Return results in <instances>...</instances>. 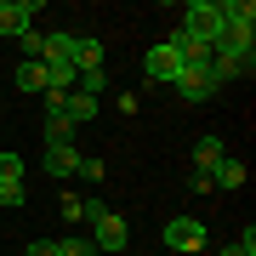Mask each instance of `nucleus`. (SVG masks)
Instances as JSON below:
<instances>
[{"label":"nucleus","instance_id":"nucleus-1","mask_svg":"<svg viewBox=\"0 0 256 256\" xmlns=\"http://www.w3.org/2000/svg\"><path fill=\"white\" fill-rule=\"evenodd\" d=\"M182 28L200 34L205 46H216V40H222V6H216V0H194V6L182 12Z\"/></svg>","mask_w":256,"mask_h":256},{"label":"nucleus","instance_id":"nucleus-2","mask_svg":"<svg viewBox=\"0 0 256 256\" xmlns=\"http://www.w3.org/2000/svg\"><path fill=\"white\" fill-rule=\"evenodd\" d=\"M92 245H97V250H108V256H114V250H126V245H131V228H126V216H114V210L102 205L97 216H92Z\"/></svg>","mask_w":256,"mask_h":256},{"label":"nucleus","instance_id":"nucleus-3","mask_svg":"<svg viewBox=\"0 0 256 256\" xmlns=\"http://www.w3.org/2000/svg\"><path fill=\"white\" fill-rule=\"evenodd\" d=\"M165 245H171V250H182V256H194V250H205V222L200 216H171V222H165Z\"/></svg>","mask_w":256,"mask_h":256},{"label":"nucleus","instance_id":"nucleus-4","mask_svg":"<svg viewBox=\"0 0 256 256\" xmlns=\"http://www.w3.org/2000/svg\"><path fill=\"white\" fill-rule=\"evenodd\" d=\"M34 18H40V0H0V40L6 34H28L34 28Z\"/></svg>","mask_w":256,"mask_h":256},{"label":"nucleus","instance_id":"nucleus-5","mask_svg":"<svg viewBox=\"0 0 256 256\" xmlns=\"http://www.w3.org/2000/svg\"><path fill=\"white\" fill-rule=\"evenodd\" d=\"M142 74H148V80H165V86H171L176 74H182V57H176V52L160 40V46H148V57H142Z\"/></svg>","mask_w":256,"mask_h":256},{"label":"nucleus","instance_id":"nucleus-6","mask_svg":"<svg viewBox=\"0 0 256 256\" xmlns=\"http://www.w3.org/2000/svg\"><path fill=\"white\" fill-rule=\"evenodd\" d=\"M171 92L182 97V102H205L210 92H216V80H210V68H182V74L171 80Z\"/></svg>","mask_w":256,"mask_h":256},{"label":"nucleus","instance_id":"nucleus-7","mask_svg":"<svg viewBox=\"0 0 256 256\" xmlns=\"http://www.w3.org/2000/svg\"><path fill=\"white\" fill-rule=\"evenodd\" d=\"M52 114H63L68 126H86V120L97 114V97H86V92H68L63 102H52Z\"/></svg>","mask_w":256,"mask_h":256},{"label":"nucleus","instance_id":"nucleus-8","mask_svg":"<svg viewBox=\"0 0 256 256\" xmlns=\"http://www.w3.org/2000/svg\"><path fill=\"white\" fill-rule=\"evenodd\" d=\"M210 188H222V194H234V188H245V160H234V154H222V160H216V171H210Z\"/></svg>","mask_w":256,"mask_h":256},{"label":"nucleus","instance_id":"nucleus-9","mask_svg":"<svg viewBox=\"0 0 256 256\" xmlns=\"http://www.w3.org/2000/svg\"><path fill=\"white\" fill-rule=\"evenodd\" d=\"M74 171H80V148H46V176H52V182H63V176H74Z\"/></svg>","mask_w":256,"mask_h":256},{"label":"nucleus","instance_id":"nucleus-10","mask_svg":"<svg viewBox=\"0 0 256 256\" xmlns=\"http://www.w3.org/2000/svg\"><path fill=\"white\" fill-rule=\"evenodd\" d=\"M74 40H80V34H68V28L46 34V52H40V63H74Z\"/></svg>","mask_w":256,"mask_h":256},{"label":"nucleus","instance_id":"nucleus-11","mask_svg":"<svg viewBox=\"0 0 256 256\" xmlns=\"http://www.w3.org/2000/svg\"><path fill=\"white\" fill-rule=\"evenodd\" d=\"M102 68V40H74V74H97Z\"/></svg>","mask_w":256,"mask_h":256},{"label":"nucleus","instance_id":"nucleus-12","mask_svg":"<svg viewBox=\"0 0 256 256\" xmlns=\"http://www.w3.org/2000/svg\"><path fill=\"white\" fill-rule=\"evenodd\" d=\"M222 154H228V148H222V137H200V142H194V171H216Z\"/></svg>","mask_w":256,"mask_h":256},{"label":"nucleus","instance_id":"nucleus-13","mask_svg":"<svg viewBox=\"0 0 256 256\" xmlns=\"http://www.w3.org/2000/svg\"><path fill=\"white\" fill-rule=\"evenodd\" d=\"M18 92L46 97V68H40V63H18Z\"/></svg>","mask_w":256,"mask_h":256},{"label":"nucleus","instance_id":"nucleus-14","mask_svg":"<svg viewBox=\"0 0 256 256\" xmlns=\"http://www.w3.org/2000/svg\"><path fill=\"white\" fill-rule=\"evenodd\" d=\"M68 142H74V126L63 114H46V148H68Z\"/></svg>","mask_w":256,"mask_h":256},{"label":"nucleus","instance_id":"nucleus-15","mask_svg":"<svg viewBox=\"0 0 256 256\" xmlns=\"http://www.w3.org/2000/svg\"><path fill=\"white\" fill-rule=\"evenodd\" d=\"M0 182H23V154H6L0 148Z\"/></svg>","mask_w":256,"mask_h":256},{"label":"nucleus","instance_id":"nucleus-16","mask_svg":"<svg viewBox=\"0 0 256 256\" xmlns=\"http://www.w3.org/2000/svg\"><path fill=\"white\" fill-rule=\"evenodd\" d=\"M57 256H97L92 239H57Z\"/></svg>","mask_w":256,"mask_h":256},{"label":"nucleus","instance_id":"nucleus-17","mask_svg":"<svg viewBox=\"0 0 256 256\" xmlns=\"http://www.w3.org/2000/svg\"><path fill=\"white\" fill-rule=\"evenodd\" d=\"M216 256H256V228H245V239H239V245H222Z\"/></svg>","mask_w":256,"mask_h":256},{"label":"nucleus","instance_id":"nucleus-18","mask_svg":"<svg viewBox=\"0 0 256 256\" xmlns=\"http://www.w3.org/2000/svg\"><path fill=\"white\" fill-rule=\"evenodd\" d=\"M80 176H86V182H102V176H108V165L92 160V154H80Z\"/></svg>","mask_w":256,"mask_h":256},{"label":"nucleus","instance_id":"nucleus-19","mask_svg":"<svg viewBox=\"0 0 256 256\" xmlns=\"http://www.w3.org/2000/svg\"><path fill=\"white\" fill-rule=\"evenodd\" d=\"M23 52H28V63H40V52H46V34H34V28H28V34H23Z\"/></svg>","mask_w":256,"mask_h":256},{"label":"nucleus","instance_id":"nucleus-20","mask_svg":"<svg viewBox=\"0 0 256 256\" xmlns=\"http://www.w3.org/2000/svg\"><path fill=\"white\" fill-rule=\"evenodd\" d=\"M63 216H68V222H86V200H74V194H63Z\"/></svg>","mask_w":256,"mask_h":256},{"label":"nucleus","instance_id":"nucleus-21","mask_svg":"<svg viewBox=\"0 0 256 256\" xmlns=\"http://www.w3.org/2000/svg\"><path fill=\"white\" fill-rule=\"evenodd\" d=\"M0 205H23V182H0Z\"/></svg>","mask_w":256,"mask_h":256},{"label":"nucleus","instance_id":"nucleus-22","mask_svg":"<svg viewBox=\"0 0 256 256\" xmlns=\"http://www.w3.org/2000/svg\"><path fill=\"white\" fill-rule=\"evenodd\" d=\"M23 256H57V239H34V245H28Z\"/></svg>","mask_w":256,"mask_h":256},{"label":"nucleus","instance_id":"nucleus-23","mask_svg":"<svg viewBox=\"0 0 256 256\" xmlns=\"http://www.w3.org/2000/svg\"><path fill=\"white\" fill-rule=\"evenodd\" d=\"M0 137H6V131H0Z\"/></svg>","mask_w":256,"mask_h":256}]
</instances>
